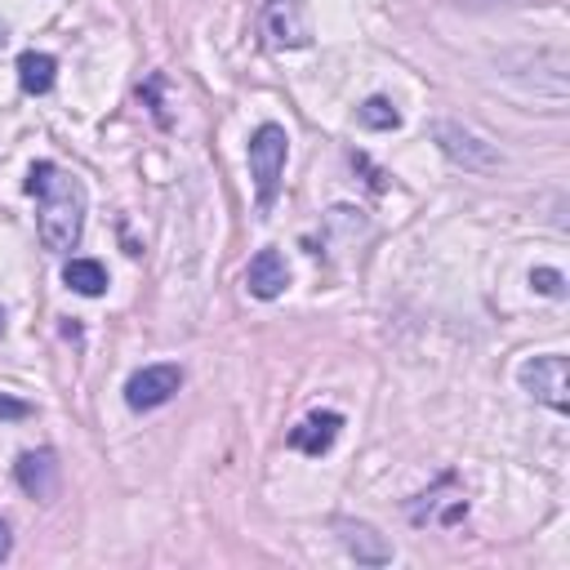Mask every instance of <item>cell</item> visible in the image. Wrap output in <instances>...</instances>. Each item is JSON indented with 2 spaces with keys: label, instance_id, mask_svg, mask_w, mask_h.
I'll return each mask as SVG.
<instances>
[{
  "label": "cell",
  "instance_id": "1",
  "mask_svg": "<svg viewBox=\"0 0 570 570\" xmlns=\"http://www.w3.org/2000/svg\"><path fill=\"white\" fill-rule=\"evenodd\" d=\"M27 192L41 197V241L45 250H71L86 232V183L63 175L54 160H41L27 175Z\"/></svg>",
  "mask_w": 570,
  "mask_h": 570
},
{
  "label": "cell",
  "instance_id": "2",
  "mask_svg": "<svg viewBox=\"0 0 570 570\" xmlns=\"http://www.w3.org/2000/svg\"><path fill=\"white\" fill-rule=\"evenodd\" d=\"M286 156H290V138L281 125H259L255 138H250V179H255V192H259V205H272L277 201V188H281V175H286Z\"/></svg>",
  "mask_w": 570,
  "mask_h": 570
},
{
  "label": "cell",
  "instance_id": "3",
  "mask_svg": "<svg viewBox=\"0 0 570 570\" xmlns=\"http://www.w3.org/2000/svg\"><path fill=\"white\" fill-rule=\"evenodd\" d=\"M522 388L535 396V401H544V405H552V411H566L570 405V366H566V357L561 353H548V357H535V361H526L522 366Z\"/></svg>",
  "mask_w": 570,
  "mask_h": 570
},
{
  "label": "cell",
  "instance_id": "4",
  "mask_svg": "<svg viewBox=\"0 0 570 570\" xmlns=\"http://www.w3.org/2000/svg\"><path fill=\"white\" fill-rule=\"evenodd\" d=\"M437 147L455 160V166H463V170H477V175H485V170H495L500 166V152L491 147V143H481L472 130H463L459 121H437Z\"/></svg>",
  "mask_w": 570,
  "mask_h": 570
},
{
  "label": "cell",
  "instance_id": "5",
  "mask_svg": "<svg viewBox=\"0 0 570 570\" xmlns=\"http://www.w3.org/2000/svg\"><path fill=\"white\" fill-rule=\"evenodd\" d=\"M183 388V370L179 366H143L130 375L125 383V401H130V411H156V405H166L175 392Z\"/></svg>",
  "mask_w": 570,
  "mask_h": 570
},
{
  "label": "cell",
  "instance_id": "6",
  "mask_svg": "<svg viewBox=\"0 0 570 570\" xmlns=\"http://www.w3.org/2000/svg\"><path fill=\"white\" fill-rule=\"evenodd\" d=\"M264 23H268L272 45H281V49H299V45L312 41V23H308L303 0H272Z\"/></svg>",
  "mask_w": 570,
  "mask_h": 570
},
{
  "label": "cell",
  "instance_id": "7",
  "mask_svg": "<svg viewBox=\"0 0 570 570\" xmlns=\"http://www.w3.org/2000/svg\"><path fill=\"white\" fill-rule=\"evenodd\" d=\"M19 485L32 500H54V491H58V459H54V450H27L19 459Z\"/></svg>",
  "mask_w": 570,
  "mask_h": 570
},
{
  "label": "cell",
  "instance_id": "8",
  "mask_svg": "<svg viewBox=\"0 0 570 570\" xmlns=\"http://www.w3.org/2000/svg\"><path fill=\"white\" fill-rule=\"evenodd\" d=\"M246 286H250L255 299H277V294H286V286H290L286 255H277V250H259V255L250 259V268H246Z\"/></svg>",
  "mask_w": 570,
  "mask_h": 570
},
{
  "label": "cell",
  "instance_id": "9",
  "mask_svg": "<svg viewBox=\"0 0 570 570\" xmlns=\"http://www.w3.org/2000/svg\"><path fill=\"white\" fill-rule=\"evenodd\" d=\"M339 428H344V420H339V415H331V411H325V415H308V420L290 433V446H294V450H303V455H325V450L335 446Z\"/></svg>",
  "mask_w": 570,
  "mask_h": 570
},
{
  "label": "cell",
  "instance_id": "10",
  "mask_svg": "<svg viewBox=\"0 0 570 570\" xmlns=\"http://www.w3.org/2000/svg\"><path fill=\"white\" fill-rule=\"evenodd\" d=\"M339 539H344V548H348L357 561H370V566L392 561L388 539H383L375 526H366V522H339Z\"/></svg>",
  "mask_w": 570,
  "mask_h": 570
},
{
  "label": "cell",
  "instance_id": "11",
  "mask_svg": "<svg viewBox=\"0 0 570 570\" xmlns=\"http://www.w3.org/2000/svg\"><path fill=\"white\" fill-rule=\"evenodd\" d=\"M54 71H58L54 54L27 49V54L19 58V86H23L27 94H49V90H54Z\"/></svg>",
  "mask_w": 570,
  "mask_h": 570
},
{
  "label": "cell",
  "instance_id": "12",
  "mask_svg": "<svg viewBox=\"0 0 570 570\" xmlns=\"http://www.w3.org/2000/svg\"><path fill=\"white\" fill-rule=\"evenodd\" d=\"M63 281H67V290H76V294L99 299V294L108 290V268H103L99 259H71V264L63 268Z\"/></svg>",
  "mask_w": 570,
  "mask_h": 570
},
{
  "label": "cell",
  "instance_id": "13",
  "mask_svg": "<svg viewBox=\"0 0 570 570\" xmlns=\"http://www.w3.org/2000/svg\"><path fill=\"white\" fill-rule=\"evenodd\" d=\"M357 116H361V125H366V130H396V125H401V116L392 112V103H388V99H366Z\"/></svg>",
  "mask_w": 570,
  "mask_h": 570
},
{
  "label": "cell",
  "instance_id": "14",
  "mask_svg": "<svg viewBox=\"0 0 570 570\" xmlns=\"http://www.w3.org/2000/svg\"><path fill=\"white\" fill-rule=\"evenodd\" d=\"M530 286H535L539 294H548V299H557V294L566 290V277H561L557 268H535V272H530Z\"/></svg>",
  "mask_w": 570,
  "mask_h": 570
},
{
  "label": "cell",
  "instance_id": "15",
  "mask_svg": "<svg viewBox=\"0 0 570 570\" xmlns=\"http://www.w3.org/2000/svg\"><path fill=\"white\" fill-rule=\"evenodd\" d=\"M27 415H32V405H27V401L0 392V420H27Z\"/></svg>",
  "mask_w": 570,
  "mask_h": 570
},
{
  "label": "cell",
  "instance_id": "16",
  "mask_svg": "<svg viewBox=\"0 0 570 570\" xmlns=\"http://www.w3.org/2000/svg\"><path fill=\"white\" fill-rule=\"evenodd\" d=\"M10 548H14V539H10V522H5V517H0V561H5V557H10Z\"/></svg>",
  "mask_w": 570,
  "mask_h": 570
},
{
  "label": "cell",
  "instance_id": "17",
  "mask_svg": "<svg viewBox=\"0 0 570 570\" xmlns=\"http://www.w3.org/2000/svg\"><path fill=\"white\" fill-rule=\"evenodd\" d=\"M0 335H5V308H0Z\"/></svg>",
  "mask_w": 570,
  "mask_h": 570
}]
</instances>
